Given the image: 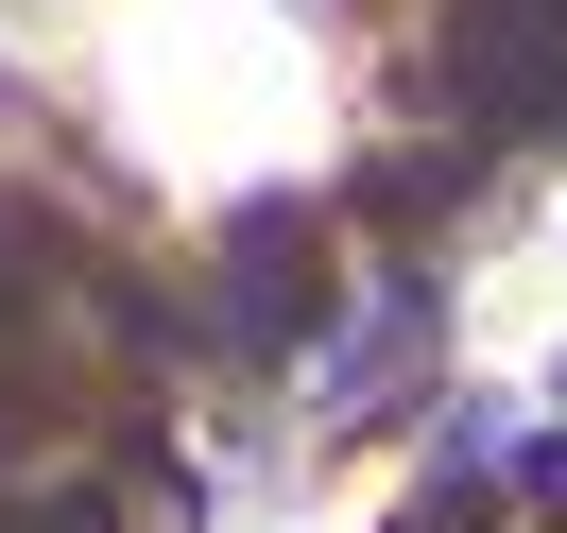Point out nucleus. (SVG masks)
I'll list each match as a JSON object with an SVG mask.
<instances>
[{
  "label": "nucleus",
  "instance_id": "1",
  "mask_svg": "<svg viewBox=\"0 0 567 533\" xmlns=\"http://www.w3.org/2000/svg\"><path fill=\"white\" fill-rule=\"evenodd\" d=\"M224 327H241V345H310L327 327V242L292 207H258L241 242H224Z\"/></svg>",
  "mask_w": 567,
  "mask_h": 533
},
{
  "label": "nucleus",
  "instance_id": "2",
  "mask_svg": "<svg viewBox=\"0 0 567 533\" xmlns=\"http://www.w3.org/2000/svg\"><path fill=\"white\" fill-rule=\"evenodd\" d=\"M516 499H533V516H567V430H550V448L516 464Z\"/></svg>",
  "mask_w": 567,
  "mask_h": 533
},
{
  "label": "nucleus",
  "instance_id": "3",
  "mask_svg": "<svg viewBox=\"0 0 567 533\" xmlns=\"http://www.w3.org/2000/svg\"><path fill=\"white\" fill-rule=\"evenodd\" d=\"M395 533H482V499H413V516H395Z\"/></svg>",
  "mask_w": 567,
  "mask_h": 533
}]
</instances>
